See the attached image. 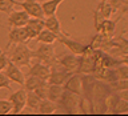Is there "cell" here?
<instances>
[{"label": "cell", "mask_w": 128, "mask_h": 116, "mask_svg": "<svg viewBox=\"0 0 128 116\" xmlns=\"http://www.w3.org/2000/svg\"><path fill=\"white\" fill-rule=\"evenodd\" d=\"M32 59H34V51L27 46V43L14 44L10 55V60L12 63H15L18 67H30Z\"/></svg>", "instance_id": "obj_1"}, {"label": "cell", "mask_w": 128, "mask_h": 116, "mask_svg": "<svg viewBox=\"0 0 128 116\" xmlns=\"http://www.w3.org/2000/svg\"><path fill=\"white\" fill-rule=\"evenodd\" d=\"M79 98H80V95H76L74 92L64 90L62 96H60V99L56 102L58 108H62L64 112H67V114H76V112H79V110H78Z\"/></svg>", "instance_id": "obj_2"}, {"label": "cell", "mask_w": 128, "mask_h": 116, "mask_svg": "<svg viewBox=\"0 0 128 116\" xmlns=\"http://www.w3.org/2000/svg\"><path fill=\"white\" fill-rule=\"evenodd\" d=\"M34 58L38 59L39 62L50 66V67H52L54 64L58 63V60H56V54H55V48H54L52 44L39 43L38 50L34 52Z\"/></svg>", "instance_id": "obj_3"}, {"label": "cell", "mask_w": 128, "mask_h": 116, "mask_svg": "<svg viewBox=\"0 0 128 116\" xmlns=\"http://www.w3.org/2000/svg\"><path fill=\"white\" fill-rule=\"evenodd\" d=\"M58 42L59 43H62L63 46H66L68 50H70L74 55L76 56H80L84 52V50H86V44H83L82 42H78V40H75V39H72L70 35H67V34H60L58 36Z\"/></svg>", "instance_id": "obj_4"}, {"label": "cell", "mask_w": 128, "mask_h": 116, "mask_svg": "<svg viewBox=\"0 0 128 116\" xmlns=\"http://www.w3.org/2000/svg\"><path fill=\"white\" fill-rule=\"evenodd\" d=\"M8 100L12 104V112L15 115L20 114L27 104V91L24 88H20V90L12 92L10 95V98H8Z\"/></svg>", "instance_id": "obj_5"}, {"label": "cell", "mask_w": 128, "mask_h": 116, "mask_svg": "<svg viewBox=\"0 0 128 116\" xmlns=\"http://www.w3.org/2000/svg\"><path fill=\"white\" fill-rule=\"evenodd\" d=\"M56 60H58V64L63 70H66L70 74H76L78 72V67H79V58L76 55H60L56 56Z\"/></svg>", "instance_id": "obj_6"}, {"label": "cell", "mask_w": 128, "mask_h": 116, "mask_svg": "<svg viewBox=\"0 0 128 116\" xmlns=\"http://www.w3.org/2000/svg\"><path fill=\"white\" fill-rule=\"evenodd\" d=\"M28 36V40H34L44 30V18H30L28 23L24 26Z\"/></svg>", "instance_id": "obj_7"}, {"label": "cell", "mask_w": 128, "mask_h": 116, "mask_svg": "<svg viewBox=\"0 0 128 116\" xmlns=\"http://www.w3.org/2000/svg\"><path fill=\"white\" fill-rule=\"evenodd\" d=\"M4 74L7 75V78L11 80V83H16L19 86L23 87L24 84V79H26V75L22 72L20 67H18L15 63H12L10 60V63L7 64L6 70H4Z\"/></svg>", "instance_id": "obj_8"}, {"label": "cell", "mask_w": 128, "mask_h": 116, "mask_svg": "<svg viewBox=\"0 0 128 116\" xmlns=\"http://www.w3.org/2000/svg\"><path fill=\"white\" fill-rule=\"evenodd\" d=\"M18 6H20L24 11L30 15V18H44L42 4L38 0H24V2H19Z\"/></svg>", "instance_id": "obj_9"}, {"label": "cell", "mask_w": 128, "mask_h": 116, "mask_svg": "<svg viewBox=\"0 0 128 116\" xmlns=\"http://www.w3.org/2000/svg\"><path fill=\"white\" fill-rule=\"evenodd\" d=\"M28 36L24 27H11L10 32H8V44L7 50L12 44H19V43H27Z\"/></svg>", "instance_id": "obj_10"}, {"label": "cell", "mask_w": 128, "mask_h": 116, "mask_svg": "<svg viewBox=\"0 0 128 116\" xmlns=\"http://www.w3.org/2000/svg\"><path fill=\"white\" fill-rule=\"evenodd\" d=\"M30 20V15L26 11H14L8 14V26L10 27H24Z\"/></svg>", "instance_id": "obj_11"}, {"label": "cell", "mask_w": 128, "mask_h": 116, "mask_svg": "<svg viewBox=\"0 0 128 116\" xmlns=\"http://www.w3.org/2000/svg\"><path fill=\"white\" fill-rule=\"evenodd\" d=\"M63 88L70 92H74L76 95H83V82L82 76L72 74L70 78L67 79V82L63 84Z\"/></svg>", "instance_id": "obj_12"}, {"label": "cell", "mask_w": 128, "mask_h": 116, "mask_svg": "<svg viewBox=\"0 0 128 116\" xmlns=\"http://www.w3.org/2000/svg\"><path fill=\"white\" fill-rule=\"evenodd\" d=\"M71 75L72 74L67 72L66 70H63L62 67H60V70H55L54 67H51V74H50V76H48V79H47V83L48 84H58V86H63Z\"/></svg>", "instance_id": "obj_13"}, {"label": "cell", "mask_w": 128, "mask_h": 116, "mask_svg": "<svg viewBox=\"0 0 128 116\" xmlns=\"http://www.w3.org/2000/svg\"><path fill=\"white\" fill-rule=\"evenodd\" d=\"M51 74V67L47 66L44 63H35L34 66H30V71L27 72V75H32V76H38L40 79L47 80L48 76Z\"/></svg>", "instance_id": "obj_14"}, {"label": "cell", "mask_w": 128, "mask_h": 116, "mask_svg": "<svg viewBox=\"0 0 128 116\" xmlns=\"http://www.w3.org/2000/svg\"><path fill=\"white\" fill-rule=\"evenodd\" d=\"M46 84H47V80L40 79V78H38V76L27 75L26 79H24L23 88L26 91H35L36 88H39V87H42V86H46Z\"/></svg>", "instance_id": "obj_15"}, {"label": "cell", "mask_w": 128, "mask_h": 116, "mask_svg": "<svg viewBox=\"0 0 128 116\" xmlns=\"http://www.w3.org/2000/svg\"><path fill=\"white\" fill-rule=\"evenodd\" d=\"M44 28L48 31H51V32H54V34H56L58 36L62 34V24H60L56 15L46 16V19H44Z\"/></svg>", "instance_id": "obj_16"}, {"label": "cell", "mask_w": 128, "mask_h": 116, "mask_svg": "<svg viewBox=\"0 0 128 116\" xmlns=\"http://www.w3.org/2000/svg\"><path fill=\"white\" fill-rule=\"evenodd\" d=\"M64 2V0H46V2L40 3L42 4V10L44 16H51V15H56L59 6Z\"/></svg>", "instance_id": "obj_17"}, {"label": "cell", "mask_w": 128, "mask_h": 116, "mask_svg": "<svg viewBox=\"0 0 128 116\" xmlns=\"http://www.w3.org/2000/svg\"><path fill=\"white\" fill-rule=\"evenodd\" d=\"M56 111H58V104L55 102H52L50 99H43L40 102V106H39L36 112H39L42 115H50V114H54Z\"/></svg>", "instance_id": "obj_18"}, {"label": "cell", "mask_w": 128, "mask_h": 116, "mask_svg": "<svg viewBox=\"0 0 128 116\" xmlns=\"http://www.w3.org/2000/svg\"><path fill=\"white\" fill-rule=\"evenodd\" d=\"M64 91L63 86H58V84H48L47 87V99L52 100V102H58L60 99V96H62Z\"/></svg>", "instance_id": "obj_19"}, {"label": "cell", "mask_w": 128, "mask_h": 116, "mask_svg": "<svg viewBox=\"0 0 128 116\" xmlns=\"http://www.w3.org/2000/svg\"><path fill=\"white\" fill-rule=\"evenodd\" d=\"M38 43H44V44H54L55 42H58V35L54 34V32L48 31V30H44L38 35V38L35 39Z\"/></svg>", "instance_id": "obj_20"}, {"label": "cell", "mask_w": 128, "mask_h": 116, "mask_svg": "<svg viewBox=\"0 0 128 116\" xmlns=\"http://www.w3.org/2000/svg\"><path fill=\"white\" fill-rule=\"evenodd\" d=\"M96 10H98V12L103 16L104 19H111V16L116 12V11L114 10V7H112L111 4L107 2V0H104V2H100Z\"/></svg>", "instance_id": "obj_21"}, {"label": "cell", "mask_w": 128, "mask_h": 116, "mask_svg": "<svg viewBox=\"0 0 128 116\" xmlns=\"http://www.w3.org/2000/svg\"><path fill=\"white\" fill-rule=\"evenodd\" d=\"M40 102H42V99H40L34 91H27V104H26V107L31 108L34 112H36L39 106H40Z\"/></svg>", "instance_id": "obj_22"}, {"label": "cell", "mask_w": 128, "mask_h": 116, "mask_svg": "<svg viewBox=\"0 0 128 116\" xmlns=\"http://www.w3.org/2000/svg\"><path fill=\"white\" fill-rule=\"evenodd\" d=\"M115 28H116V22L115 20H111V19H106L102 24V27H100V31L102 34L104 35H110L112 36V34L115 32Z\"/></svg>", "instance_id": "obj_23"}, {"label": "cell", "mask_w": 128, "mask_h": 116, "mask_svg": "<svg viewBox=\"0 0 128 116\" xmlns=\"http://www.w3.org/2000/svg\"><path fill=\"white\" fill-rule=\"evenodd\" d=\"M18 3L19 2H16V0H0V12L10 14L14 10V7L18 6Z\"/></svg>", "instance_id": "obj_24"}, {"label": "cell", "mask_w": 128, "mask_h": 116, "mask_svg": "<svg viewBox=\"0 0 128 116\" xmlns=\"http://www.w3.org/2000/svg\"><path fill=\"white\" fill-rule=\"evenodd\" d=\"M115 75H116V79H127L128 80V66L120 63L115 68Z\"/></svg>", "instance_id": "obj_25"}, {"label": "cell", "mask_w": 128, "mask_h": 116, "mask_svg": "<svg viewBox=\"0 0 128 116\" xmlns=\"http://www.w3.org/2000/svg\"><path fill=\"white\" fill-rule=\"evenodd\" d=\"M114 114H128V102L124 99H119L118 104H116Z\"/></svg>", "instance_id": "obj_26"}, {"label": "cell", "mask_w": 128, "mask_h": 116, "mask_svg": "<svg viewBox=\"0 0 128 116\" xmlns=\"http://www.w3.org/2000/svg\"><path fill=\"white\" fill-rule=\"evenodd\" d=\"M12 111V104L10 100L2 99L0 100V115H7Z\"/></svg>", "instance_id": "obj_27"}, {"label": "cell", "mask_w": 128, "mask_h": 116, "mask_svg": "<svg viewBox=\"0 0 128 116\" xmlns=\"http://www.w3.org/2000/svg\"><path fill=\"white\" fill-rule=\"evenodd\" d=\"M104 19L102 15L98 12V10H95L94 11V26H95V30H96V32H99L100 31V27H102V24H103V22H104Z\"/></svg>", "instance_id": "obj_28"}, {"label": "cell", "mask_w": 128, "mask_h": 116, "mask_svg": "<svg viewBox=\"0 0 128 116\" xmlns=\"http://www.w3.org/2000/svg\"><path fill=\"white\" fill-rule=\"evenodd\" d=\"M0 88L11 90V80L7 78L6 74H3V71H0Z\"/></svg>", "instance_id": "obj_29"}, {"label": "cell", "mask_w": 128, "mask_h": 116, "mask_svg": "<svg viewBox=\"0 0 128 116\" xmlns=\"http://www.w3.org/2000/svg\"><path fill=\"white\" fill-rule=\"evenodd\" d=\"M47 87H48V83L46 84V86H42V87L36 88L34 92H35V94L38 95L42 100H43V99H47Z\"/></svg>", "instance_id": "obj_30"}, {"label": "cell", "mask_w": 128, "mask_h": 116, "mask_svg": "<svg viewBox=\"0 0 128 116\" xmlns=\"http://www.w3.org/2000/svg\"><path fill=\"white\" fill-rule=\"evenodd\" d=\"M10 63V58L7 56L6 52H0V71H4L7 64Z\"/></svg>", "instance_id": "obj_31"}, {"label": "cell", "mask_w": 128, "mask_h": 116, "mask_svg": "<svg viewBox=\"0 0 128 116\" xmlns=\"http://www.w3.org/2000/svg\"><path fill=\"white\" fill-rule=\"evenodd\" d=\"M119 11L128 18V0H123V3H122V6H120V8H119Z\"/></svg>", "instance_id": "obj_32"}, {"label": "cell", "mask_w": 128, "mask_h": 116, "mask_svg": "<svg viewBox=\"0 0 128 116\" xmlns=\"http://www.w3.org/2000/svg\"><path fill=\"white\" fill-rule=\"evenodd\" d=\"M107 2L110 3L112 7H114V10H115V11H118L119 8H120V6H122L123 0H107Z\"/></svg>", "instance_id": "obj_33"}, {"label": "cell", "mask_w": 128, "mask_h": 116, "mask_svg": "<svg viewBox=\"0 0 128 116\" xmlns=\"http://www.w3.org/2000/svg\"><path fill=\"white\" fill-rule=\"evenodd\" d=\"M119 98L120 99H124L128 102V90H124V91H120L119 92Z\"/></svg>", "instance_id": "obj_34"}, {"label": "cell", "mask_w": 128, "mask_h": 116, "mask_svg": "<svg viewBox=\"0 0 128 116\" xmlns=\"http://www.w3.org/2000/svg\"><path fill=\"white\" fill-rule=\"evenodd\" d=\"M120 63H122V64H126V66H128V54L120 56Z\"/></svg>", "instance_id": "obj_35"}, {"label": "cell", "mask_w": 128, "mask_h": 116, "mask_svg": "<svg viewBox=\"0 0 128 116\" xmlns=\"http://www.w3.org/2000/svg\"><path fill=\"white\" fill-rule=\"evenodd\" d=\"M0 27H3V26H2V24H0ZM0 52H2V50H0Z\"/></svg>", "instance_id": "obj_36"}, {"label": "cell", "mask_w": 128, "mask_h": 116, "mask_svg": "<svg viewBox=\"0 0 128 116\" xmlns=\"http://www.w3.org/2000/svg\"><path fill=\"white\" fill-rule=\"evenodd\" d=\"M100 2H104V0H100Z\"/></svg>", "instance_id": "obj_37"}]
</instances>
